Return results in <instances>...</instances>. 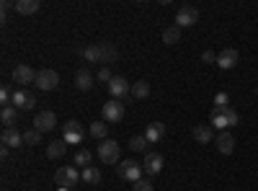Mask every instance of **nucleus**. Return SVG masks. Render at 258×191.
I'll use <instances>...</instances> for the list:
<instances>
[{
  "label": "nucleus",
  "mask_w": 258,
  "mask_h": 191,
  "mask_svg": "<svg viewBox=\"0 0 258 191\" xmlns=\"http://www.w3.org/2000/svg\"><path fill=\"white\" fill-rule=\"evenodd\" d=\"M109 91L116 101H124V98L132 96V83H129L124 75H114V80L109 83Z\"/></svg>",
  "instance_id": "nucleus-7"
},
{
  "label": "nucleus",
  "mask_w": 258,
  "mask_h": 191,
  "mask_svg": "<svg viewBox=\"0 0 258 191\" xmlns=\"http://www.w3.org/2000/svg\"><path fill=\"white\" fill-rule=\"evenodd\" d=\"M145 137H147V142H150V145H158V142L165 137V124H160V121L147 124V132H145Z\"/></svg>",
  "instance_id": "nucleus-19"
},
{
  "label": "nucleus",
  "mask_w": 258,
  "mask_h": 191,
  "mask_svg": "<svg viewBox=\"0 0 258 191\" xmlns=\"http://www.w3.org/2000/svg\"><path fill=\"white\" fill-rule=\"evenodd\" d=\"M214 145H217V150H220L222 155H232V150H235V137L225 130V132H220L217 137H214Z\"/></svg>",
  "instance_id": "nucleus-15"
},
{
  "label": "nucleus",
  "mask_w": 258,
  "mask_h": 191,
  "mask_svg": "<svg viewBox=\"0 0 258 191\" xmlns=\"http://www.w3.org/2000/svg\"><path fill=\"white\" fill-rule=\"evenodd\" d=\"M59 191H70V188H59Z\"/></svg>",
  "instance_id": "nucleus-36"
},
{
  "label": "nucleus",
  "mask_w": 258,
  "mask_h": 191,
  "mask_svg": "<svg viewBox=\"0 0 258 191\" xmlns=\"http://www.w3.org/2000/svg\"><path fill=\"white\" fill-rule=\"evenodd\" d=\"M64 153H68V142H64V140H54V142L47 145V158H52V160L62 158Z\"/></svg>",
  "instance_id": "nucleus-21"
},
{
  "label": "nucleus",
  "mask_w": 258,
  "mask_h": 191,
  "mask_svg": "<svg viewBox=\"0 0 258 191\" xmlns=\"http://www.w3.org/2000/svg\"><path fill=\"white\" fill-rule=\"evenodd\" d=\"M34 126L44 135V132H52L54 126H57V116H54V111H49V109H44V111H39L36 114V119H34Z\"/></svg>",
  "instance_id": "nucleus-12"
},
{
  "label": "nucleus",
  "mask_w": 258,
  "mask_h": 191,
  "mask_svg": "<svg viewBox=\"0 0 258 191\" xmlns=\"http://www.w3.org/2000/svg\"><path fill=\"white\" fill-rule=\"evenodd\" d=\"M132 191H155V186L150 178H140L137 183H132Z\"/></svg>",
  "instance_id": "nucleus-32"
},
{
  "label": "nucleus",
  "mask_w": 258,
  "mask_h": 191,
  "mask_svg": "<svg viewBox=\"0 0 258 191\" xmlns=\"http://www.w3.org/2000/svg\"><path fill=\"white\" fill-rule=\"evenodd\" d=\"M83 137H85V132H83V126H80L78 119H70V121L62 124V140L68 145H80Z\"/></svg>",
  "instance_id": "nucleus-4"
},
{
  "label": "nucleus",
  "mask_w": 258,
  "mask_h": 191,
  "mask_svg": "<svg viewBox=\"0 0 258 191\" xmlns=\"http://www.w3.org/2000/svg\"><path fill=\"white\" fill-rule=\"evenodd\" d=\"M255 96H258V88H255Z\"/></svg>",
  "instance_id": "nucleus-37"
},
{
  "label": "nucleus",
  "mask_w": 258,
  "mask_h": 191,
  "mask_svg": "<svg viewBox=\"0 0 258 191\" xmlns=\"http://www.w3.org/2000/svg\"><path fill=\"white\" fill-rule=\"evenodd\" d=\"M96 47H98V62H103V68L114 65V62L119 59V52L111 44H96Z\"/></svg>",
  "instance_id": "nucleus-17"
},
{
  "label": "nucleus",
  "mask_w": 258,
  "mask_h": 191,
  "mask_svg": "<svg viewBox=\"0 0 258 191\" xmlns=\"http://www.w3.org/2000/svg\"><path fill=\"white\" fill-rule=\"evenodd\" d=\"M93 83H96V75H93L88 68H80V70L75 73V88H78V91L88 93V91L93 88Z\"/></svg>",
  "instance_id": "nucleus-13"
},
{
  "label": "nucleus",
  "mask_w": 258,
  "mask_h": 191,
  "mask_svg": "<svg viewBox=\"0 0 258 191\" xmlns=\"http://www.w3.org/2000/svg\"><path fill=\"white\" fill-rule=\"evenodd\" d=\"M11 101H13L11 88H8V86H6V88H0V103H3V106H11Z\"/></svg>",
  "instance_id": "nucleus-34"
},
{
  "label": "nucleus",
  "mask_w": 258,
  "mask_h": 191,
  "mask_svg": "<svg viewBox=\"0 0 258 191\" xmlns=\"http://www.w3.org/2000/svg\"><path fill=\"white\" fill-rule=\"evenodd\" d=\"M194 140H197V142H202V145H207V142H214V137H217V135H214L212 132V124H197V126H194Z\"/></svg>",
  "instance_id": "nucleus-18"
},
{
  "label": "nucleus",
  "mask_w": 258,
  "mask_h": 191,
  "mask_svg": "<svg viewBox=\"0 0 258 191\" xmlns=\"http://www.w3.org/2000/svg\"><path fill=\"white\" fill-rule=\"evenodd\" d=\"M147 147H150V142H147L145 135H135L132 140H129V150L132 153H150Z\"/></svg>",
  "instance_id": "nucleus-23"
},
{
  "label": "nucleus",
  "mask_w": 258,
  "mask_h": 191,
  "mask_svg": "<svg viewBox=\"0 0 258 191\" xmlns=\"http://www.w3.org/2000/svg\"><path fill=\"white\" fill-rule=\"evenodd\" d=\"M11 75H13V83H18V86H36V73L31 65H16Z\"/></svg>",
  "instance_id": "nucleus-8"
},
{
  "label": "nucleus",
  "mask_w": 258,
  "mask_h": 191,
  "mask_svg": "<svg viewBox=\"0 0 258 191\" xmlns=\"http://www.w3.org/2000/svg\"><path fill=\"white\" fill-rule=\"evenodd\" d=\"M80 178H83V173H78V168H73V165H62V168H57V173H54V181H57V186H62V188L78 186Z\"/></svg>",
  "instance_id": "nucleus-2"
},
{
  "label": "nucleus",
  "mask_w": 258,
  "mask_h": 191,
  "mask_svg": "<svg viewBox=\"0 0 258 191\" xmlns=\"http://www.w3.org/2000/svg\"><path fill=\"white\" fill-rule=\"evenodd\" d=\"M0 142L6 147H18V145H24V135H21L16 126H6L3 135H0Z\"/></svg>",
  "instance_id": "nucleus-16"
},
{
  "label": "nucleus",
  "mask_w": 258,
  "mask_h": 191,
  "mask_svg": "<svg viewBox=\"0 0 258 191\" xmlns=\"http://www.w3.org/2000/svg\"><path fill=\"white\" fill-rule=\"evenodd\" d=\"M98 160L106 165H116L119 163V142L114 140H103L98 145Z\"/></svg>",
  "instance_id": "nucleus-3"
},
{
  "label": "nucleus",
  "mask_w": 258,
  "mask_h": 191,
  "mask_svg": "<svg viewBox=\"0 0 258 191\" xmlns=\"http://www.w3.org/2000/svg\"><path fill=\"white\" fill-rule=\"evenodd\" d=\"M16 109H21V111H31L34 109V103H36V98H34V93L31 91H24V88H18V91H13V101H11Z\"/></svg>",
  "instance_id": "nucleus-11"
},
{
  "label": "nucleus",
  "mask_w": 258,
  "mask_h": 191,
  "mask_svg": "<svg viewBox=\"0 0 258 191\" xmlns=\"http://www.w3.org/2000/svg\"><path fill=\"white\" fill-rule=\"evenodd\" d=\"M96 80H101V83H111V80H114V75H111V70H109V68H98Z\"/></svg>",
  "instance_id": "nucleus-33"
},
{
  "label": "nucleus",
  "mask_w": 258,
  "mask_h": 191,
  "mask_svg": "<svg viewBox=\"0 0 258 191\" xmlns=\"http://www.w3.org/2000/svg\"><path fill=\"white\" fill-rule=\"evenodd\" d=\"M163 41H165V44H178V41H181V29L178 26H168L163 31Z\"/></svg>",
  "instance_id": "nucleus-26"
},
{
  "label": "nucleus",
  "mask_w": 258,
  "mask_h": 191,
  "mask_svg": "<svg viewBox=\"0 0 258 191\" xmlns=\"http://www.w3.org/2000/svg\"><path fill=\"white\" fill-rule=\"evenodd\" d=\"M83 181L88 183V186H96V183H101V171H98L96 165L85 168V171H83Z\"/></svg>",
  "instance_id": "nucleus-25"
},
{
  "label": "nucleus",
  "mask_w": 258,
  "mask_h": 191,
  "mask_svg": "<svg viewBox=\"0 0 258 191\" xmlns=\"http://www.w3.org/2000/svg\"><path fill=\"white\" fill-rule=\"evenodd\" d=\"M91 158H93L91 150H78L75 153V165H80L83 171H85V168H91Z\"/></svg>",
  "instance_id": "nucleus-28"
},
{
  "label": "nucleus",
  "mask_w": 258,
  "mask_h": 191,
  "mask_svg": "<svg viewBox=\"0 0 258 191\" xmlns=\"http://www.w3.org/2000/svg\"><path fill=\"white\" fill-rule=\"evenodd\" d=\"M59 86V73L52 68H44L36 73V88L39 91H54Z\"/></svg>",
  "instance_id": "nucleus-5"
},
{
  "label": "nucleus",
  "mask_w": 258,
  "mask_h": 191,
  "mask_svg": "<svg viewBox=\"0 0 258 191\" xmlns=\"http://www.w3.org/2000/svg\"><path fill=\"white\" fill-rule=\"evenodd\" d=\"M116 171H119V178H124V181H132V183H137L140 178H142V173H145V168L137 163V160H121L119 165H116Z\"/></svg>",
  "instance_id": "nucleus-1"
},
{
  "label": "nucleus",
  "mask_w": 258,
  "mask_h": 191,
  "mask_svg": "<svg viewBox=\"0 0 258 191\" xmlns=\"http://www.w3.org/2000/svg\"><path fill=\"white\" fill-rule=\"evenodd\" d=\"M24 145H41V132L36 130V126H31V130L24 132Z\"/></svg>",
  "instance_id": "nucleus-29"
},
{
  "label": "nucleus",
  "mask_w": 258,
  "mask_h": 191,
  "mask_svg": "<svg viewBox=\"0 0 258 191\" xmlns=\"http://www.w3.org/2000/svg\"><path fill=\"white\" fill-rule=\"evenodd\" d=\"M199 21V11L194 6H181L178 13H176V26L178 29H186V26H194Z\"/></svg>",
  "instance_id": "nucleus-9"
},
{
  "label": "nucleus",
  "mask_w": 258,
  "mask_h": 191,
  "mask_svg": "<svg viewBox=\"0 0 258 191\" xmlns=\"http://www.w3.org/2000/svg\"><path fill=\"white\" fill-rule=\"evenodd\" d=\"M202 62H217V54L212 49H207V52H202Z\"/></svg>",
  "instance_id": "nucleus-35"
},
{
  "label": "nucleus",
  "mask_w": 258,
  "mask_h": 191,
  "mask_svg": "<svg viewBox=\"0 0 258 191\" xmlns=\"http://www.w3.org/2000/svg\"><path fill=\"white\" fill-rule=\"evenodd\" d=\"M238 62H240V52H238V49H222V52L217 54V65H220L222 70H232Z\"/></svg>",
  "instance_id": "nucleus-14"
},
{
  "label": "nucleus",
  "mask_w": 258,
  "mask_h": 191,
  "mask_svg": "<svg viewBox=\"0 0 258 191\" xmlns=\"http://www.w3.org/2000/svg\"><path fill=\"white\" fill-rule=\"evenodd\" d=\"M227 101H230V96H227L225 91H220L217 96H214V109H220V111H222V109H227V106H230Z\"/></svg>",
  "instance_id": "nucleus-31"
},
{
  "label": "nucleus",
  "mask_w": 258,
  "mask_h": 191,
  "mask_svg": "<svg viewBox=\"0 0 258 191\" xmlns=\"http://www.w3.org/2000/svg\"><path fill=\"white\" fill-rule=\"evenodd\" d=\"M83 59H85V62H98V47H96V44L83 47Z\"/></svg>",
  "instance_id": "nucleus-30"
},
{
  "label": "nucleus",
  "mask_w": 258,
  "mask_h": 191,
  "mask_svg": "<svg viewBox=\"0 0 258 191\" xmlns=\"http://www.w3.org/2000/svg\"><path fill=\"white\" fill-rule=\"evenodd\" d=\"M101 114H103V121H106V124H119V121L124 119V103L116 101V98H111L109 103H103Z\"/></svg>",
  "instance_id": "nucleus-6"
},
{
  "label": "nucleus",
  "mask_w": 258,
  "mask_h": 191,
  "mask_svg": "<svg viewBox=\"0 0 258 191\" xmlns=\"http://www.w3.org/2000/svg\"><path fill=\"white\" fill-rule=\"evenodd\" d=\"M16 119H18V109L16 106H3V111H0V121L6 126H16Z\"/></svg>",
  "instance_id": "nucleus-24"
},
{
  "label": "nucleus",
  "mask_w": 258,
  "mask_h": 191,
  "mask_svg": "<svg viewBox=\"0 0 258 191\" xmlns=\"http://www.w3.org/2000/svg\"><path fill=\"white\" fill-rule=\"evenodd\" d=\"M163 165H165V160H163V155L160 153H145V160H142V168H145V173L147 176H158L160 171H163Z\"/></svg>",
  "instance_id": "nucleus-10"
},
{
  "label": "nucleus",
  "mask_w": 258,
  "mask_h": 191,
  "mask_svg": "<svg viewBox=\"0 0 258 191\" xmlns=\"http://www.w3.org/2000/svg\"><path fill=\"white\" fill-rule=\"evenodd\" d=\"M39 8H41L39 0H16V13H21V16H31Z\"/></svg>",
  "instance_id": "nucleus-20"
},
{
  "label": "nucleus",
  "mask_w": 258,
  "mask_h": 191,
  "mask_svg": "<svg viewBox=\"0 0 258 191\" xmlns=\"http://www.w3.org/2000/svg\"><path fill=\"white\" fill-rule=\"evenodd\" d=\"M147 96H150V83H147V80L132 83V98H135V101H142V98H147Z\"/></svg>",
  "instance_id": "nucleus-22"
},
{
  "label": "nucleus",
  "mask_w": 258,
  "mask_h": 191,
  "mask_svg": "<svg viewBox=\"0 0 258 191\" xmlns=\"http://www.w3.org/2000/svg\"><path fill=\"white\" fill-rule=\"evenodd\" d=\"M91 135L96 140H106V135H109V124H106V121H93L91 124Z\"/></svg>",
  "instance_id": "nucleus-27"
}]
</instances>
